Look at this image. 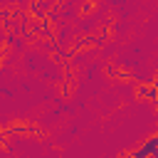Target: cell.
I'll use <instances>...</instances> for the list:
<instances>
[{
  "mask_svg": "<svg viewBox=\"0 0 158 158\" xmlns=\"http://www.w3.org/2000/svg\"><path fill=\"white\" fill-rule=\"evenodd\" d=\"M146 156H156L158 158V136L148 138L138 151H133V158H146Z\"/></svg>",
  "mask_w": 158,
  "mask_h": 158,
  "instance_id": "cell-1",
  "label": "cell"
},
{
  "mask_svg": "<svg viewBox=\"0 0 158 158\" xmlns=\"http://www.w3.org/2000/svg\"><path fill=\"white\" fill-rule=\"evenodd\" d=\"M138 94H141V96H151V99H156V96H158V89H153V86H143V89H138Z\"/></svg>",
  "mask_w": 158,
  "mask_h": 158,
  "instance_id": "cell-2",
  "label": "cell"
}]
</instances>
